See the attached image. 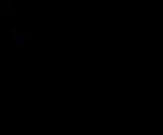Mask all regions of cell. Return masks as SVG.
<instances>
[{"label": "cell", "mask_w": 163, "mask_h": 135, "mask_svg": "<svg viewBox=\"0 0 163 135\" xmlns=\"http://www.w3.org/2000/svg\"><path fill=\"white\" fill-rule=\"evenodd\" d=\"M13 1L14 0H8L7 2H5V3H2V10L3 11H10V10H12V8H13Z\"/></svg>", "instance_id": "cell-1"}, {"label": "cell", "mask_w": 163, "mask_h": 135, "mask_svg": "<svg viewBox=\"0 0 163 135\" xmlns=\"http://www.w3.org/2000/svg\"><path fill=\"white\" fill-rule=\"evenodd\" d=\"M16 27H13V32H14V35H15V32H16Z\"/></svg>", "instance_id": "cell-2"}, {"label": "cell", "mask_w": 163, "mask_h": 135, "mask_svg": "<svg viewBox=\"0 0 163 135\" xmlns=\"http://www.w3.org/2000/svg\"><path fill=\"white\" fill-rule=\"evenodd\" d=\"M2 9V5H1V3H0V10Z\"/></svg>", "instance_id": "cell-3"}, {"label": "cell", "mask_w": 163, "mask_h": 135, "mask_svg": "<svg viewBox=\"0 0 163 135\" xmlns=\"http://www.w3.org/2000/svg\"><path fill=\"white\" fill-rule=\"evenodd\" d=\"M0 1H1V0H0Z\"/></svg>", "instance_id": "cell-4"}]
</instances>
